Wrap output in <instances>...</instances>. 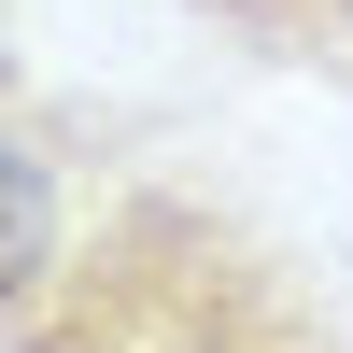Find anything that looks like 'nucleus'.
Here are the masks:
<instances>
[{
  "instance_id": "1",
  "label": "nucleus",
  "mask_w": 353,
  "mask_h": 353,
  "mask_svg": "<svg viewBox=\"0 0 353 353\" xmlns=\"http://www.w3.org/2000/svg\"><path fill=\"white\" fill-rule=\"evenodd\" d=\"M0 353H353L311 254L184 170H99Z\"/></svg>"
},
{
  "instance_id": "2",
  "label": "nucleus",
  "mask_w": 353,
  "mask_h": 353,
  "mask_svg": "<svg viewBox=\"0 0 353 353\" xmlns=\"http://www.w3.org/2000/svg\"><path fill=\"white\" fill-rule=\"evenodd\" d=\"M85 184H99V156H85V141H57L28 99H0V311L57 269V241H71Z\"/></svg>"
},
{
  "instance_id": "3",
  "label": "nucleus",
  "mask_w": 353,
  "mask_h": 353,
  "mask_svg": "<svg viewBox=\"0 0 353 353\" xmlns=\"http://www.w3.org/2000/svg\"><path fill=\"white\" fill-rule=\"evenodd\" d=\"M198 14H212L241 57L311 71V85H339V99H353V0H198Z\"/></svg>"
},
{
  "instance_id": "4",
  "label": "nucleus",
  "mask_w": 353,
  "mask_h": 353,
  "mask_svg": "<svg viewBox=\"0 0 353 353\" xmlns=\"http://www.w3.org/2000/svg\"><path fill=\"white\" fill-rule=\"evenodd\" d=\"M0 99H14V43H0Z\"/></svg>"
}]
</instances>
